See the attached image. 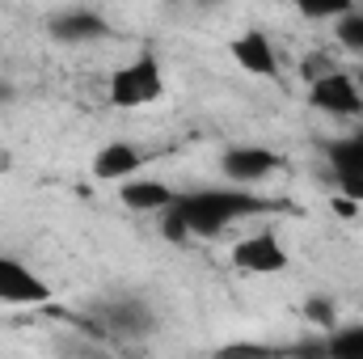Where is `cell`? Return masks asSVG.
Instances as JSON below:
<instances>
[{"label":"cell","instance_id":"cell-1","mask_svg":"<svg viewBox=\"0 0 363 359\" xmlns=\"http://www.w3.org/2000/svg\"><path fill=\"white\" fill-rule=\"evenodd\" d=\"M178 211L194 237H216L245 216L271 211V203L250 190H194V194H178Z\"/></svg>","mask_w":363,"mask_h":359},{"label":"cell","instance_id":"cell-2","mask_svg":"<svg viewBox=\"0 0 363 359\" xmlns=\"http://www.w3.org/2000/svg\"><path fill=\"white\" fill-rule=\"evenodd\" d=\"M165 93V81H161V64L152 55H140L135 64L118 68L114 81H110V101L118 110H140V106H152L161 101Z\"/></svg>","mask_w":363,"mask_h":359},{"label":"cell","instance_id":"cell-3","mask_svg":"<svg viewBox=\"0 0 363 359\" xmlns=\"http://www.w3.org/2000/svg\"><path fill=\"white\" fill-rule=\"evenodd\" d=\"M283 170V157L271 148H254V144H241V148H228L220 157V174L233 182V186H254V182H267L271 174Z\"/></svg>","mask_w":363,"mask_h":359},{"label":"cell","instance_id":"cell-4","mask_svg":"<svg viewBox=\"0 0 363 359\" xmlns=\"http://www.w3.org/2000/svg\"><path fill=\"white\" fill-rule=\"evenodd\" d=\"M308 106L334 118H351V114H363V93L347 72H330L308 85Z\"/></svg>","mask_w":363,"mask_h":359},{"label":"cell","instance_id":"cell-5","mask_svg":"<svg viewBox=\"0 0 363 359\" xmlns=\"http://www.w3.org/2000/svg\"><path fill=\"white\" fill-rule=\"evenodd\" d=\"M51 300V287L9 254H0V304H43Z\"/></svg>","mask_w":363,"mask_h":359},{"label":"cell","instance_id":"cell-6","mask_svg":"<svg viewBox=\"0 0 363 359\" xmlns=\"http://www.w3.org/2000/svg\"><path fill=\"white\" fill-rule=\"evenodd\" d=\"M233 267L245 275H274V270H287V250L271 233H258V237H245L233 245Z\"/></svg>","mask_w":363,"mask_h":359},{"label":"cell","instance_id":"cell-7","mask_svg":"<svg viewBox=\"0 0 363 359\" xmlns=\"http://www.w3.org/2000/svg\"><path fill=\"white\" fill-rule=\"evenodd\" d=\"M228 51H233L237 68H245L250 77H262V81L279 77V55H274V43L262 34V30H245V34H237V38L228 43Z\"/></svg>","mask_w":363,"mask_h":359},{"label":"cell","instance_id":"cell-8","mask_svg":"<svg viewBox=\"0 0 363 359\" xmlns=\"http://www.w3.org/2000/svg\"><path fill=\"white\" fill-rule=\"evenodd\" d=\"M106 34H110V26L93 9H64L51 17V38H60V43H93Z\"/></svg>","mask_w":363,"mask_h":359},{"label":"cell","instance_id":"cell-9","mask_svg":"<svg viewBox=\"0 0 363 359\" xmlns=\"http://www.w3.org/2000/svg\"><path fill=\"white\" fill-rule=\"evenodd\" d=\"M140 165H144L140 148H131V144L118 140V144H106V148L93 157V178L97 182H131Z\"/></svg>","mask_w":363,"mask_h":359},{"label":"cell","instance_id":"cell-10","mask_svg":"<svg viewBox=\"0 0 363 359\" xmlns=\"http://www.w3.org/2000/svg\"><path fill=\"white\" fill-rule=\"evenodd\" d=\"M118 203L131 207V211H165L178 203V194L165 186V182H152V178H131L118 186Z\"/></svg>","mask_w":363,"mask_h":359},{"label":"cell","instance_id":"cell-11","mask_svg":"<svg viewBox=\"0 0 363 359\" xmlns=\"http://www.w3.org/2000/svg\"><path fill=\"white\" fill-rule=\"evenodd\" d=\"M334 34H338V43H342L347 51L363 55V13L359 9H351L347 17H338V21H334Z\"/></svg>","mask_w":363,"mask_h":359},{"label":"cell","instance_id":"cell-12","mask_svg":"<svg viewBox=\"0 0 363 359\" xmlns=\"http://www.w3.org/2000/svg\"><path fill=\"white\" fill-rule=\"evenodd\" d=\"M330 359H363V326L355 330H338L334 338H330Z\"/></svg>","mask_w":363,"mask_h":359},{"label":"cell","instance_id":"cell-13","mask_svg":"<svg viewBox=\"0 0 363 359\" xmlns=\"http://www.w3.org/2000/svg\"><path fill=\"white\" fill-rule=\"evenodd\" d=\"M304 317H308L313 326H321V330H334V304H330L325 296H313V300H304Z\"/></svg>","mask_w":363,"mask_h":359},{"label":"cell","instance_id":"cell-14","mask_svg":"<svg viewBox=\"0 0 363 359\" xmlns=\"http://www.w3.org/2000/svg\"><path fill=\"white\" fill-rule=\"evenodd\" d=\"M161 233H165V241H186V237H190V228H186V220H182L178 203L161 211Z\"/></svg>","mask_w":363,"mask_h":359},{"label":"cell","instance_id":"cell-15","mask_svg":"<svg viewBox=\"0 0 363 359\" xmlns=\"http://www.w3.org/2000/svg\"><path fill=\"white\" fill-rule=\"evenodd\" d=\"M300 72H304V81L313 85V81H321V77H330V72H338V68H334V60H330V55H321V51H317V55H304V68H300Z\"/></svg>","mask_w":363,"mask_h":359},{"label":"cell","instance_id":"cell-16","mask_svg":"<svg viewBox=\"0 0 363 359\" xmlns=\"http://www.w3.org/2000/svg\"><path fill=\"white\" fill-rule=\"evenodd\" d=\"M330 203H334V211H338V216H351V220H355V216H359V203H351V199H347V194H334V199H330Z\"/></svg>","mask_w":363,"mask_h":359},{"label":"cell","instance_id":"cell-17","mask_svg":"<svg viewBox=\"0 0 363 359\" xmlns=\"http://www.w3.org/2000/svg\"><path fill=\"white\" fill-rule=\"evenodd\" d=\"M355 144H359V157H363V127H359V136H355Z\"/></svg>","mask_w":363,"mask_h":359},{"label":"cell","instance_id":"cell-18","mask_svg":"<svg viewBox=\"0 0 363 359\" xmlns=\"http://www.w3.org/2000/svg\"><path fill=\"white\" fill-rule=\"evenodd\" d=\"M4 97H9V85H4V81H0V101H4Z\"/></svg>","mask_w":363,"mask_h":359}]
</instances>
